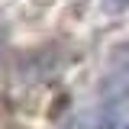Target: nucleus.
Masks as SVG:
<instances>
[{
  "mask_svg": "<svg viewBox=\"0 0 129 129\" xmlns=\"http://www.w3.org/2000/svg\"><path fill=\"white\" fill-rule=\"evenodd\" d=\"M110 7H116V10H123V7H129V0H107Z\"/></svg>",
  "mask_w": 129,
  "mask_h": 129,
  "instance_id": "nucleus-2",
  "label": "nucleus"
},
{
  "mask_svg": "<svg viewBox=\"0 0 129 129\" xmlns=\"http://www.w3.org/2000/svg\"><path fill=\"white\" fill-rule=\"evenodd\" d=\"M129 113V55L116 58L97 94V129H113Z\"/></svg>",
  "mask_w": 129,
  "mask_h": 129,
  "instance_id": "nucleus-1",
  "label": "nucleus"
},
{
  "mask_svg": "<svg viewBox=\"0 0 129 129\" xmlns=\"http://www.w3.org/2000/svg\"><path fill=\"white\" fill-rule=\"evenodd\" d=\"M126 129H129V126H126Z\"/></svg>",
  "mask_w": 129,
  "mask_h": 129,
  "instance_id": "nucleus-3",
  "label": "nucleus"
}]
</instances>
